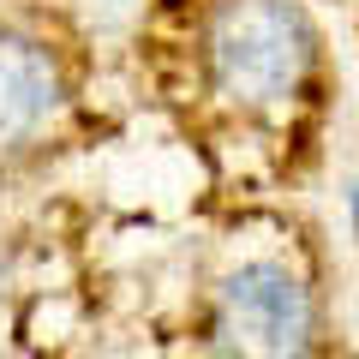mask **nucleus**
Listing matches in <instances>:
<instances>
[{
	"label": "nucleus",
	"instance_id": "obj_1",
	"mask_svg": "<svg viewBox=\"0 0 359 359\" xmlns=\"http://www.w3.org/2000/svg\"><path fill=\"white\" fill-rule=\"evenodd\" d=\"M198 54L222 102L245 114H276L299 102L318 72V25L299 0H216Z\"/></svg>",
	"mask_w": 359,
	"mask_h": 359
},
{
	"label": "nucleus",
	"instance_id": "obj_2",
	"mask_svg": "<svg viewBox=\"0 0 359 359\" xmlns=\"http://www.w3.org/2000/svg\"><path fill=\"white\" fill-rule=\"evenodd\" d=\"M210 341L222 359H311L318 294L282 257H245L216 287Z\"/></svg>",
	"mask_w": 359,
	"mask_h": 359
},
{
	"label": "nucleus",
	"instance_id": "obj_3",
	"mask_svg": "<svg viewBox=\"0 0 359 359\" xmlns=\"http://www.w3.org/2000/svg\"><path fill=\"white\" fill-rule=\"evenodd\" d=\"M66 102L72 84L60 48L36 30L0 25V162H18L48 144L66 120Z\"/></svg>",
	"mask_w": 359,
	"mask_h": 359
},
{
	"label": "nucleus",
	"instance_id": "obj_4",
	"mask_svg": "<svg viewBox=\"0 0 359 359\" xmlns=\"http://www.w3.org/2000/svg\"><path fill=\"white\" fill-rule=\"evenodd\" d=\"M341 198H347V228H353V245H359V174L347 180V192H341Z\"/></svg>",
	"mask_w": 359,
	"mask_h": 359
}]
</instances>
